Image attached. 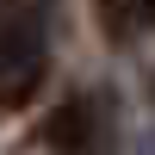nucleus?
Returning <instances> with one entry per match:
<instances>
[{
  "mask_svg": "<svg viewBox=\"0 0 155 155\" xmlns=\"http://www.w3.org/2000/svg\"><path fill=\"white\" fill-rule=\"evenodd\" d=\"M99 19H106V37H112V44L130 37V6H124V0H99Z\"/></svg>",
  "mask_w": 155,
  "mask_h": 155,
  "instance_id": "nucleus-3",
  "label": "nucleus"
},
{
  "mask_svg": "<svg viewBox=\"0 0 155 155\" xmlns=\"http://www.w3.org/2000/svg\"><path fill=\"white\" fill-rule=\"evenodd\" d=\"M37 87H44V50H31V56H19L12 68H0V112H19L37 99Z\"/></svg>",
  "mask_w": 155,
  "mask_h": 155,
  "instance_id": "nucleus-1",
  "label": "nucleus"
},
{
  "mask_svg": "<svg viewBox=\"0 0 155 155\" xmlns=\"http://www.w3.org/2000/svg\"><path fill=\"white\" fill-rule=\"evenodd\" d=\"M137 6H143V12H149V19H155V0H137Z\"/></svg>",
  "mask_w": 155,
  "mask_h": 155,
  "instance_id": "nucleus-4",
  "label": "nucleus"
},
{
  "mask_svg": "<svg viewBox=\"0 0 155 155\" xmlns=\"http://www.w3.org/2000/svg\"><path fill=\"white\" fill-rule=\"evenodd\" d=\"M50 143H56V149H74V143H87V106H81V99H68V106L50 118Z\"/></svg>",
  "mask_w": 155,
  "mask_h": 155,
  "instance_id": "nucleus-2",
  "label": "nucleus"
}]
</instances>
